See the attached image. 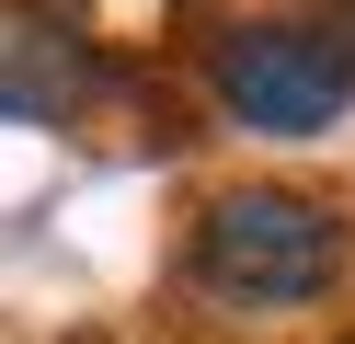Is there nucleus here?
<instances>
[{
    "label": "nucleus",
    "instance_id": "1",
    "mask_svg": "<svg viewBox=\"0 0 355 344\" xmlns=\"http://www.w3.org/2000/svg\"><path fill=\"white\" fill-rule=\"evenodd\" d=\"M195 275H207V298H230V310H309V298L344 275V218H332L321 195H275V183L218 195L207 229H195Z\"/></svg>",
    "mask_w": 355,
    "mask_h": 344
},
{
    "label": "nucleus",
    "instance_id": "2",
    "mask_svg": "<svg viewBox=\"0 0 355 344\" xmlns=\"http://www.w3.org/2000/svg\"><path fill=\"white\" fill-rule=\"evenodd\" d=\"M218 104L263 138H309L355 104V46L332 23H230L218 35Z\"/></svg>",
    "mask_w": 355,
    "mask_h": 344
},
{
    "label": "nucleus",
    "instance_id": "3",
    "mask_svg": "<svg viewBox=\"0 0 355 344\" xmlns=\"http://www.w3.org/2000/svg\"><path fill=\"white\" fill-rule=\"evenodd\" d=\"M92 81H103V58L58 0H0V115L12 126H69L92 104Z\"/></svg>",
    "mask_w": 355,
    "mask_h": 344
}]
</instances>
